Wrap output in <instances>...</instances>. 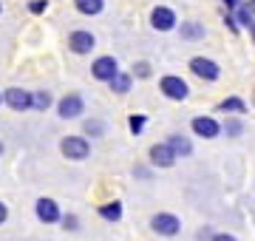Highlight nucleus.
I'll return each mask as SVG.
<instances>
[{"instance_id": "nucleus-1", "label": "nucleus", "mask_w": 255, "mask_h": 241, "mask_svg": "<svg viewBox=\"0 0 255 241\" xmlns=\"http://www.w3.org/2000/svg\"><path fill=\"white\" fill-rule=\"evenodd\" d=\"M190 71L196 77H201V80H210V83L219 80V74H221V68L213 63V60H207V57H193L190 60Z\"/></svg>"}, {"instance_id": "nucleus-2", "label": "nucleus", "mask_w": 255, "mask_h": 241, "mask_svg": "<svg viewBox=\"0 0 255 241\" xmlns=\"http://www.w3.org/2000/svg\"><path fill=\"white\" fill-rule=\"evenodd\" d=\"M63 153L68 159H74V162H80V159H88L91 148H88V142L82 136H68V139H63Z\"/></svg>"}, {"instance_id": "nucleus-3", "label": "nucleus", "mask_w": 255, "mask_h": 241, "mask_svg": "<svg viewBox=\"0 0 255 241\" xmlns=\"http://www.w3.org/2000/svg\"><path fill=\"white\" fill-rule=\"evenodd\" d=\"M159 88H162L164 97H170V100H184V97H187V91H190V88H187V83H184L182 77H173V74L164 77Z\"/></svg>"}, {"instance_id": "nucleus-4", "label": "nucleus", "mask_w": 255, "mask_h": 241, "mask_svg": "<svg viewBox=\"0 0 255 241\" xmlns=\"http://www.w3.org/2000/svg\"><path fill=\"white\" fill-rule=\"evenodd\" d=\"M117 71H119V65H117L114 57H100V60H94V65H91V74L97 77V80H102V83H108Z\"/></svg>"}, {"instance_id": "nucleus-5", "label": "nucleus", "mask_w": 255, "mask_h": 241, "mask_svg": "<svg viewBox=\"0 0 255 241\" xmlns=\"http://www.w3.org/2000/svg\"><path fill=\"white\" fill-rule=\"evenodd\" d=\"M68 46H71L74 54H88L97 46V40H94L91 31H74L71 37H68Z\"/></svg>"}, {"instance_id": "nucleus-6", "label": "nucleus", "mask_w": 255, "mask_h": 241, "mask_svg": "<svg viewBox=\"0 0 255 241\" xmlns=\"http://www.w3.org/2000/svg\"><path fill=\"white\" fill-rule=\"evenodd\" d=\"M150 227H153L156 233H162V236H176L182 224H179V219H176V216H170V213H159V216H153Z\"/></svg>"}, {"instance_id": "nucleus-7", "label": "nucleus", "mask_w": 255, "mask_h": 241, "mask_svg": "<svg viewBox=\"0 0 255 241\" xmlns=\"http://www.w3.org/2000/svg\"><path fill=\"white\" fill-rule=\"evenodd\" d=\"M219 122L213 120V117H196L193 120V133L196 136H204V139H213V136H219Z\"/></svg>"}, {"instance_id": "nucleus-8", "label": "nucleus", "mask_w": 255, "mask_h": 241, "mask_svg": "<svg viewBox=\"0 0 255 241\" xmlns=\"http://www.w3.org/2000/svg\"><path fill=\"white\" fill-rule=\"evenodd\" d=\"M150 23H153L156 31H170V28L176 26V14L167 6H159V9H153V14H150Z\"/></svg>"}, {"instance_id": "nucleus-9", "label": "nucleus", "mask_w": 255, "mask_h": 241, "mask_svg": "<svg viewBox=\"0 0 255 241\" xmlns=\"http://www.w3.org/2000/svg\"><path fill=\"white\" fill-rule=\"evenodd\" d=\"M3 100L9 102L14 111H28L31 108V94L23 91V88H9V91L3 94Z\"/></svg>"}, {"instance_id": "nucleus-10", "label": "nucleus", "mask_w": 255, "mask_h": 241, "mask_svg": "<svg viewBox=\"0 0 255 241\" xmlns=\"http://www.w3.org/2000/svg\"><path fill=\"white\" fill-rule=\"evenodd\" d=\"M82 114V97L80 94H68L60 100V117L63 120H74V117H80Z\"/></svg>"}, {"instance_id": "nucleus-11", "label": "nucleus", "mask_w": 255, "mask_h": 241, "mask_svg": "<svg viewBox=\"0 0 255 241\" xmlns=\"http://www.w3.org/2000/svg\"><path fill=\"white\" fill-rule=\"evenodd\" d=\"M37 219L46 222V224L60 222V207H57L51 199H40V202H37Z\"/></svg>"}, {"instance_id": "nucleus-12", "label": "nucleus", "mask_w": 255, "mask_h": 241, "mask_svg": "<svg viewBox=\"0 0 255 241\" xmlns=\"http://www.w3.org/2000/svg\"><path fill=\"white\" fill-rule=\"evenodd\" d=\"M150 162H153L156 167H170L176 162V156L167 145H153V148H150Z\"/></svg>"}, {"instance_id": "nucleus-13", "label": "nucleus", "mask_w": 255, "mask_h": 241, "mask_svg": "<svg viewBox=\"0 0 255 241\" xmlns=\"http://www.w3.org/2000/svg\"><path fill=\"white\" fill-rule=\"evenodd\" d=\"M167 148L173 150V156H190V153H193V145H190L187 136H170Z\"/></svg>"}, {"instance_id": "nucleus-14", "label": "nucleus", "mask_w": 255, "mask_h": 241, "mask_svg": "<svg viewBox=\"0 0 255 241\" xmlns=\"http://www.w3.org/2000/svg\"><path fill=\"white\" fill-rule=\"evenodd\" d=\"M74 6L80 14H100L102 11V0H74Z\"/></svg>"}, {"instance_id": "nucleus-15", "label": "nucleus", "mask_w": 255, "mask_h": 241, "mask_svg": "<svg viewBox=\"0 0 255 241\" xmlns=\"http://www.w3.org/2000/svg\"><path fill=\"white\" fill-rule=\"evenodd\" d=\"M236 11H238V23L253 31V3H238Z\"/></svg>"}, {"instance_id": "nucleus-16", "label": "nucleus", "mask_w": 255, "mask_h": 241, "mask_svg": "<svg viewBox=\"0 0 255 241\" xmlns=\"http://www.w3.org/2000/svg\"><path fill=\"white\" fill-rule=\"evenodd\" d=\"M100 216H102V219H108V222H119V219H122V204H119V202L102 204V207H100Z\"/></svg>"}, {"instance_id": "nucleus-17", "label": "nucleus", "mask_w": 255, "mask_h": 241, "mask_svg": "<svg viewBox=\"0 0 255 241\" xmlns=\"http://www.w3.org/2000/svg\"><path fill=\"white\" fill-rule=\"evenodd\" d=\"M108 83H111V88H114V91H119V94L130 91V77L122 74V71H117V74H114V77L108 80Z\"/></svg>"}, {"instance_id": "nucleus-18", "label": "nucleus", "mask_w": 255, "mask_h": 241, "mask_svg": "<svg viewBox=\"0 0 255 241\" xmlns=\"http://www.w3.org/2000/svg\"><path fill=\"white\" fill-rule=\"evenodd\" d=\"M182 37L184 40H201L204 37V28H201L199 23H184L182 26Z\"/></svg>"}, {"instance_id": "nucleus-19", "label": "nucleus", "mask_w": 255, "mask_h": 241, "mask_svg": "<svg viewBox=\"0 0 255 241\" xmlns=\"http://www.w3.org/2000/svg\"><path fill=\"white\" fill-rule=\"evenodd\" d=\"M48 105H51V94H48V91L31 94V108H40V111H46Z\"/></svg>"}, {"instance_id": "nucleus-20", "label": "nucleus", "mask_w": 255, "mask_h": 241, "mask_svg": "<svg viewBox=\"0 0 255 241\" xmlns=\"http://www.w3.org/2000/svg\"><path fill=\"white\" fill-rule=\"evenodd\" d=\"M221 111H233V114H247V105L238 97H230V100L221 102Z\"/></svg>"}, {"instance_id": "nucleus-21", "label": "nucleus", "mask_w": 255, "mask_h": 241, "mask_svg": "<svg viewBox=\"0 0 255 241\" xmlns=\"http://www.w3.org/2000/svg\"><path fill=\"white\" fill-rule=\"evenodd\" d=\"M128 125H130V130H133V133H142V128H145V117H130V122H128Z\"/></svg>"}, {"instance_id": "nucleus-22", "label": "nucleus", "mask_w": 255, "mask_h": 241, "mask_svg": "<svg viewBox=\"0 0 255 241\" xmlns=\"http://www.w3.org/2000/svg\"><path fill=\"white\" fill-rule=\"evenodd\" d=\"M46 6H48L46 0H31V3H28V9L34 11V14H43V11H46Z\"/></svg>"}, {"instance_id": "nucleus-23", "label": "nucleus", "mask_w": 255, "mask_h": 241, "mask_svg": "<svg viewBox=\"0 0 255 241\" xmlns=\"http://www.w3.org/2000/svg\"><path fill=\"white\" fill-rule=\"evenodd\" d=\"M133 68H136L139 77H150V65H147V63H136Z\"/></svg>"}, {"instance_id": "nucleus-24", "label": "nucleus", "mask_w": 255, "mask_h": 241, "mask_svg": "<svg viewBox=\"0 0 255 241\" xmlns=\"http://www.w3.org/2000/svg\"><path fill=\"white\" fill-rule=\"evenodd\" d=\"M227 133H233V136L241 133V125H238V122H227Z\"/></svg>"}, {"instance_id": "nucleus-25", "label": "nucleus", "mask_w": 255, "mask_h": 241, "mask_svg": "<svg viewBox=\"0 0 255 241\" xmlns=\"http://www.w3.org/2000/svg\"><path fill=\"white\" fill-rule=\"evenodd\" d=\"M85 130H88V133H91V130H94V133H100L102 125H100V122H88V125H85Z\"/></svg>"}, {"instance_id": "nucleus-26", "label": "nucleus", "mask_w": 255, "mask_h": 241, "mask_svg": "<svg viewBox=\"0 0 255 241\" xmlns=\"http://www.w3.org/2000/svg\"><path fill=\"white\" fill-rule=\"evenodd\" d=\"M6 219H9V210H6V204L0 202V224L6 222Z\"/></svg>"}, {"instance_id": "nucleus-27", "label": "nucleus", "mask_w": 255, "mask_h": 241, "mask_svg": "<svg viewBox=\"0 0 255 241\" xmlns=\"http://www.w3.org/2000/svg\"><path fill=\"white\" fill-rule=\"evenodd\" d=\"M65 227H68V230H74V227H77V219H74V216H65Z\"/></svg>"}, {"instance_id": "nucleus-28", "label": "nucleus", "mask_w": 255, "mask_h": 241, "mask_svg": "<svg viewBox=\"0 0 255 241\" xmlns=\"http://www.w3.org/2000/svg\"><path fill=\"white\" fill-rule=\"evenodd\" d=\"M213 241H236V239H233V236H227V233H219Z\"/></svg>"}, {"instance_id": "nucleus-29", "label": "nucleus", "mask_w": 255, "mask_h": 241, "mask_svg": "<svg viewBox=\"0 0 255 241\" xmlns=\"http://www.w3.org/2000/svg\"><path fill=\"white\" fill-rule=\"evenodd\" d=\"M224 6H227V9H236V6H238V0H224Z\"/></svg>"}, {"instance_id": "nucleus-30", "label": "nucleus", "mask_w": 255, "mask_h": 241, "mask_svg": "<svg viewBox=\"0 0 255 241\" xmlns=\"http://www.w3.org/2000/svg\"><path fill=\"white\" fill-rule=\"evenodd\" d=\"M0 102H3V97H0Z\"/></svg>"}, {"instance_id": "nucleus-31", "label": "nucleus", "mask_w": 255, "mask_h": 241, "mask_svg": "<svg viewBox=\"0 0 255 241\" xmlns=\"http://www.w3.org/2000/svg\"><path fill=\"white\" fill-rule=\"evenodd\" d=\"M250 3H253V0H250Z\"/></svg>"}, {"instance_id": "nucleus-32", "label": "nucleus", "mask_w": 255, "mask_h": 241, "mask_svg": "<svg viewBox=\"0 0 255 241\" xmlns=\"http://www.w3.org/2000/svg\"><path fill=\"white\" fill-rule=\"evenodd\" d=\"M0 9H3V6H0Z\"/></svg>"}]
</instances>
